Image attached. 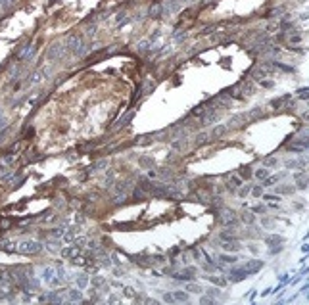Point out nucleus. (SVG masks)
<instances>
[{"label": "nucleus", "mask_w": 309, "mask_h": 305, "mask_svg": "<svg viewBox=\"0 0 309 305\" xmlns=\"http://www.w3.org/2000/svg\"><path fill=\"white\" fill-rule=\"evenodd\" d=\"M19 252L21 253H37V252H40V244H37V242H23V244H19Z\"/></svg>", "instance_id": "1"}, {"label": "nucleus", "mask_w": 309, "mask_h": 305, "mask_svg": "<svg viewBox=\"0 0 309 305\" xmlns=\"http://www.w3.org/2000/svg\"><path fill=\"white\" fill-rule=\"evenodd\" d=\"M261 267H263V261H257V259H252V261H248V263L242 267L248 274H253V272H257V271H261Z\"/></svg>", "instance_id": "2"}, {"label": "nucleus", "mask_w": 309, "mask_h": 305, "mask_svg": "<svg viewBox=\"0 0 309 305\" xmlns=\"http://www.w3.org/2000/svg\"><path fill=\"white\" fill-rule=\"evenodd\" d=\"M79 253H81V248H79L77 244H75V246H69V248H64V249H62V255H64V257H75V259H77Z\"/></svg>", "instance_id": "3"}, {"label": "nucleus", "mask_w": 309, "mask_h": 305, "mask_svg": "<svg viewBox=\"0 0 309 305\" xmlns=\"http://www.w3.org/2000/svg\"><path fill=\"white\" fill-rule=\"evenodd\" d=\"M248 276V272L244 269H232L231 271V282H240V280H244Z\"/></svg>", "instance_id": "4"}, {"label": "nucleus", "mask_w": 309, "mask_h": 305, "mask_svg": "<svg viewBox=\"0 0 309 305\" xmlns=\"http://www.w3.org/2000/svg\"><path fill=\"white\" fill-rule=\"evenodd\" d=\"M217 119H219V113H217V111H208V113L202 115V125H211Z\"/></svg>", "instance_id": "5"}, {"label": "nucleus", "mask_w": 309, "mask_h": 305, "mask_svg": "<svg viewBox=\"0 0 309 305\" xmlns=\"http://www.w3.org/2000/svg\"><path fill=\"white\" fill-rule=\"evenodd\" d=\"M282 176H284V173H278V175L267 176V179H265V184H263V186H275V182H276V180H280Z\"/></svg>", "instance_id": "6"}, {"label": "nucleus", "mask_w": 309, "mask_h": 305, "mask_svg": "<svg viewBox=\"0 0 309 305\" xmlns=\"http://www.w3.org/2000/svg\"><path fill=\"white\" fill-rule=\"evenodd\" d=\"M296 180H298V188L300 190H304L307 186V179H305V173H298L296 175Z\"/></svg>", "instance_id": "7"}, {"label": "nucleus", "mask_w": 309, "mask_h": 305, "mask_svg": "<svg viewBox=\"0 0 309 305\" xmlns=\"http://www.w3.org/2000/svg\"><path fill=\"white\" fill-rule=\"evenodd\" d=\"M161 12H163V6L161 4H154L152 8H150V15H152V17H160Z\"/></svg>", "instance_id": "8"}, {"label": "nucleus", "mask_w": 309, "mask_h": 305, "mask_svg": "<svg viewBox=\"0 0 309 305\" xmlns=\"http://www.w3.org/2000/svg\"><path fill=\"white\" fill-rule=\"evenodd\" d=\"M173 297H175L177 301H188V294L183 292V290H177V292L173 294Z\"/></svg>", "instance_id": "9"}, {"label": "nucleus", "mask_w": 309, "mask_h": 305, "mask_svg": "<svg viewBox=\"0 0 309 305\" xmlns=\"http://www.w3.org/2000/svg\"><path fill=\"white\" fill-rule=\"evenodd\" d=\"M242 184V180L238 179V176H231V179H228V188H231V190H234V188H238Z\"/></svg>", "instance_id": "10"}, {"label": "nucleus", "mask_w": 309, "mask_h": 305, "mask_svg": "<svg viewBox=\"0 0 309 305\" xmlns=\"http://www.w3.org/2000/svg\"><path fill=\"white\" fill-rule=\"evenodd\" d=\"M242 221H244V223H248V224H253V223H256V217H253L252 213L244 211V213H242Z\"/></svg>", "instance_id": "11"}, {"label": "nucleus", "mask_w": 309, "mask_h": 305, "mask_svg": "<svg viewBox=\"0 0 309 305\" xmlns=\"http://www.w3.org/2000/svg\"><path fill=\"white\" fill-rule=\"evenodd\" d=\"M208 278H209L215 286H225V284H227V280H225V278H221V276H208Z\"/></svg>", "instance_id": "12"}, {"label": "nucleus", "mask_w": 309, "mask_h": 305, "mask_svg": "<svg viewBox=\"0 0 309 305\" xmlns=\"http://www.w3.org/2000/svg\"><path fill=\"white\" fill-rule=\"evenodd\" d=\"M150 188H152L150 180H148V179H140V190H142V192H150Z\"/></svg>", "instance_id": "13"}, {"label": "nucleus", "mask_w": 309, "mask_h": 305, "mask_svg": "<svg viewBox=\"0 0 309 305\" xmlns=\"http://www.w3.org/2000/svg\"><path fill=\"white\" fill-rule=\"evenodd\" d=\"M225 132H227V125H219V127L213 129V136H221V135H225Z\"/></svg>", "instance_id": "14"}, {"label": "nucleus", "mask_w": 309, "mask_h": 305, "mask_svg": "<svg viewBox=\"0 0 309 305\" xmlns=\"http://www.w3.org/2000/svg\"><path fill=\"white\" fill-rule=\"evenodd\" d=\"M205 108H208L205 104H200L198 108H194V109H192V115H204V113H205Z\"/></svg>", "instance_id": "15"}, {"label": "nucleus", "mask_w": 309, "mask_h": 305, "mask_svg": "<svg viewBox=\"0 0 309 305\" xmlns=\"http://www.w3.org/2000/svg\"><path fill=\"white\" fill-rule=\"evenodd\" d=\"M265 242H267V244H278V242H282V236L273 234V236H267V238H265Z\"/></svg>", "instance_id": "16"}, {"label": "nucleus", "mask_w": 309, "mask_h": 305, "mask_svg": "<svg viewBox=\"0 0 309 305\" xmlns=\"http://www.w3.org/2000/svg\"><path fill=\"white\" fill-rule=\"evenodd\" d=\"M123 294H125L127 297H132V300H135V297H136V292L132 290L131 286H125V288H123Z\"/></svg>", "instance_id": "17"}, {"label": "nucleus", "mask_w": 309, "mask_h": 305, "mask_svg": "<svg viewBox=\"0 0 309 305\" xmlns=\"http://www.w3.org/2000/svg\"><path fill=\"white\" fill-rule=\"evenodd\" d=\"M256 176H257V179H263V180H265V179L269 176V171H267V169H257V171H256Z\"/></svg>", "instance_id": "18"}, {"label": "nucleus", "mask_w": 309, "mask_h": 305, "mask_svg": "<svg viewBox=\"0 0 309 305\" xmlns=\"http://www.w3.org/2000/svg\"><path fill=\"white\" fill-rule=\"evenodd\" d=\"M186 292H194V294H200L202 288H200L198 284H186Z\"/></svg>", "instance_id": "19"}, {"label": "nucleus", "mask_w": 309, "mask_h": 305, "mask_svg": "<svg viewBox=\"0 0 309 305\" xmlns=\"http://www.w3.org/2000/svg\"><path fill=\"white\" fill-rule=\"evenodd\" d=\"M221 240H236L234 232H221Z\"/></svg>", "instance_id": "20"}, {"label": "nucleus", "mask_w": 309, "mask_h": 305, "mask_svg": "<svg viewBox=\"0 0 309 305\" xmlns=\"http://www.w3.org/2000/svg\"><path fill=\"white\" fill-rule=\"evenodd\" d=\"M240 175L244 176V179H250V176H252V171H250V167H242V169H240Z\"/></svg>", "instance_id": "21"}, {"label": "nucleus", "mask_w": 309, "mask_h": 305, "mask_svg": "<svg viewBox=\"0 0 309 305\" xmlns=\"http://www.w3.org/2000/svg\"><path fill=\"white\" fill-rule=\"evenodd\" d=\"M221 261H225V263H234V261H238L234 257V255H221Z\"/></svg>", "instance_id": "22"}, {"label": "nucleus", "mask_w": 309, "mask_h": 305, "mask_svg": "<svg viewBox=\"0 0 309 305\" xmlns=\"http://www.w3.org/2000/svg\"><path fill=\"white\" fill-rule=\"evenodd\" d=\"M69 300H73V301L77 300V301H79V300H81V294H79L77 290H71V292H69Z\"/></svg>", "instance_id": "23"}, {"label": "nucleus", "mask_w": 309, "mask_h": 305, "mask_svg": "<svg viewBox=\"0 0 309 305\" xmlns=\"http://www.w3.org/2000/svg\"><path fill=\"white\" fill-rule=\"evenodd\" d=\"M276 192H280V194H292V192H294V188H290V186H280Z\"/></svg>", "instance_id": "24"}, {"label": "nucleus", "mask_w": 309, "mask_h": 305, "mask_svg": "<svg viewBox=\"0 0 309 305\" xmlns=\"http://www.w3.org/2000/svg\"><path fill=\"white\" fill-rule=\"evenodd\" d=\"M10 224H12L10 219H2V221H0V228H8Z\"/></svg>", "instance_id": "25"}, {"label": "nucleus", "mask_w": 309, "mask_h": 305, "mask_svg": "<svg viewBox=\"0 0 309 305\" xmlns=\"http://www.w3.org/2000/svg\"><path fill=\"white\" fill-rule=\"evenodd\" d=\"M205 140H208V136H205V135H198V136H196V142H198V144H204Z\"/></svg>", "instance_id": "26"}, {"label": "nucleus", "mask_w": 309, "mask_h": 305, "mask_svg": "<svg viewBox=\"0 0 309 305\" xmlns=\"http://www.w3.org/2000/svg\"><path fill=\"white\" fill-rule=\"evenodd\" d=\"M252 192H253V196H257V198H259V196H261V194H263V190H261V186H256V188H253Z\"/></svg>", "instance_id": "27"}, {"label": "nucleus", "mask_w": 309, "mask_h": 305, "mask_svg": "<svg viewBox=\"0 0 309 305\" xmlns=\"http://www.w3.org/2000/svg\"><path fill=\"white\" fill-rule=\"evenodd\" d=\"M135 198H138V200H142V198H144V192L140 190V188H136V190H135Z\"/></svg>", "instance_id": "28"}, {"label": "nucleus", "mask_w": 309, "mask_h": 305, "mask_svg": "<svg viewBox=\"0 0 309 305\" xmlns=\"http://www.w3.org/2000/svg\"><path fill=\"white\" fill-rule=\"evenodd\" d=\"M163 300H165L167 303H171V301H175V297H173L171 294H165V296H163Z\"/></svg>", "instance_id": "29"}, {"label": "nucleus", "mask_w": 309, "mask_h": 305, "mask_svg": "<svg viewBox=\"0 0 309 305\" xmlns=\"http://www.w3.org/2000/svg\"><path fill=\"white\" fill-rule=\"evenodd\" d=\"M253 211H256V213H265V207L263 205H256V207H253Z\"/></svg>", "instance_id": "30"}, {"label": "nucleus", "mask_w": 309, "mask_h": 305, "mask_svg": "<svg viewBox=\"0 0 309 305\" xmlns=\"http://www.w3.org/2000/svg\"><path fill=\"white\" fill-rule=\"evenodd\" d=\"M208 294H211V296H219V290H217V288H209Z\"/></svg>", "instance_id": "31"}, {"label": "nucleus", "mask_w": 309, "mask_h": 305, "mask_svg": "<svg viewBox=\"0 0 309 305\" xmlns=\"http://www.w3.org/2000/svg\"><path fill=\"white\" fill-rule=\"evenodd\" d=\"M265 200H269V202H275V200H278V198L273 196V194H267V196H265Z\"/></svg>", "instance_id": "32"}, {"label": "nucleus", "mask_w": 309, "mask_h": 305, "mask_svg": "<svg viewBox=\"0 0 309 305\" xmlns=\"http://www.w3.org/2000/svg\"><path fill=\"white\" fill-rule=\"evenodd\" d=\"M290 40H292V42H300V40H301V35H294Z\"/></svg>", "instance_id": "33"}, {"label": "nucleus", "mask_w": 309, "mask_h": 305, "mask_svg": "<svg viewBox=\"0 0 309 305\" xmlns=\"http://www.w3.org/2000/svg\"><path fill=\"white\" fill-rule=\"evenodd\" d=\"M248 192H250V186H246V188H242V190H240V196H246V194Z\"/></svg>", "instance_id": "34"}, {"label": "nucleus", "mask_w": 309, "mask_h": 305, "mask_svg": "<svg viewBox=\"0 0 309 305\" xmlns=\"http://www.w3.org/2000/svg\"><path fill=\"white\" fill-rule=\"evenodd\" d=\"M261 84H263V87H267V88H271V87H273V81H261Z\"/></svg>", "instance_id": "35"}, {"label": "nucleus", "mask_w": 309, "mask_h": 305, "mask_svg": "<svg viewBox=\"0 0 309 305\" xmlns=\"http://www.w3.org/2000/svg\"><path fill=\"white\" fill-rule=\"evenodd\" d=\"M140 163H142V165H152L154 161H150V159H146V157H144V159H140Z\"/></svg>", "instance_id": "36"}, {"label": "nucleus", "mask_w": 309, "mask_h": 305, "mask_svg": "<svg viewBox=\"0 0 309 305\" xmlns=\"http://www.w3.org/2000/svg\"><path fill=\"white\" fill-rule=\"evenodd\" d=\"M140 50H148V42H140Z\"/></svg>", "instance_id": "37"}]
</instances>
